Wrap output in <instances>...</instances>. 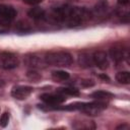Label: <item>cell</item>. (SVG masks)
Here are the masks:
<instances>
[{"label":"cell","mask_w":130,"mask_h":130,"mask_svg":"<svg viewBox=\"0 0 130 130\" xmlns=\"http://www.w3.org/2000/svg\"><path fill=\"white\" fill-rule=\"evenodd\" d=\"M44 61L47 65L64 67V66H69L72 63L73 59H72L71 54L68 52L53 51V52H49L45 55Z\"/></svg>","instance_id":"cell-1"},{"label":"cell","mask_w":130,"mask_h":130,"mask_svg":"<svg viewBox=\"0 0 130 130\" xmlns=\"http://www.w3.org/2000/svg\"><path fill=\"white\" fill-rule=\"evenodd\" d=\"M16 10L9 5L0 4V31H5L14 20Z\"/></svg>","instance_id":"cell-2"},{"label":"cell","mask_w":130,"mask_h":130,"mask_svg":"<svg viewBox=\"0 0 130 130\" xmlns=\"http://www.w3.org/2000/svg\"><path fill=\"white\" fill-rule=\"evenodd\" d=\"M107 108V103L96 100L91 103H83L80 111L88 116H98Z\"/></svg>","instance_id":"cell-3"},{"label":"cell","mask_w":130,"mask_h":130,"mask_svg":"<svg viewBox=\"0 0 130 130\" xmlns=\"http://www.w3.org/2000/svg\"><path fill=\"white\" fill-rule=\"evenodd\" d=\"M1 67L5 70H11L19 65V60L16 55L10 52H2L0 54Z\"/></svg>","instance_id":"cell-4"},{"label":"cell","mask_w":130,"mask_h":130,"mask_svg":"<svg viewBox=\"0 0 130 130\" xmlns=\"http://www.w3.org/2000/svg\"><path fill=\"white\" fill-rule=\"evenodd\" d=\"M92 62L93 64L101 70H106L109 67V59L108 55L105 51H95L92 54Z\"/></svg>","instance_id":"cell-5"},{"label":"cell","mask_w":130,"mask_h":130,"mask_svg":"<svg viewBox=\"0 0 130 130\" xmlns=\"http://www.w3.org/2000/svg\"><path fill=\"white\" fill-rule=\"evenodd\" d=\"M34 88L31 86H26V85H17L14 86L11 90V95L16 99V100H25L30 95L32 92Z\"/></svg>","instance_id":"cell-6"},{"label":"cell","mask_w":130,"mask_h":130,"mask_svg":"<svg viewBox=\"0 0 130 130\" xmlns=\"http://www.w3.org/2000/svg\"><path fill=\"white\" fill-rule=\"evenodd\" d=\"M40 99L47 105V106H58L65 102V98L59 93H43Z\"/></svg>","instance_id":"cell-7"},{"label":"cell","mask_w":130,"mask_h":130,"mask_svg":"<svg viewBox=\"0 0 130 130\" xmlns=\"http://www.w3.org/2000/svg\"><path fill=\"white\" fill-rule=\"evenodd\" d=\"M109 54H110L111 59L116 63L121 62L124 58H128V54L125 55L124 51L122 49H120V48H111Z\"/></svg>","instance_id":"cell-8"},{"label":"cell","mask_w":130,"mask_h":130,"mask_svg":"<svg viewBox=\"0 0 130 130\" xmlns=\"http://www.w3.org/2000/svg\"><path fill=\"white\" fill-rule=\"evenodd\" d=\"M28 16L35 20H42L45 18L46 16V11L43 9V8H40V7H34L31 8L30 10H28L27 12Z\"/></svg>","instance_id":"cell-9"},{"label":"cell","mask_w":130,"mask_h":130,"mask_svg":"<svg viewBox=\"0 0 130 130\" xmlns=\"http://www.w3.org/2000/svg\"><path fill=\"white\" fill-rule=\"evenodd\" d=\"M78 64L81 66V67H84V68H87V67H90L92 66L93 62H92V57L87 54V53H81L79 54L78 56Z\"/></svg>","instance_id":"cell-10"},{"label":"cell","mask_w":130,"mask_h":130,"mask_svg":"<svg viewBox=\"0 0 130 130\" xmlns=\"http://www.w3.org/2000/svg\"><path fill=\"white\" fill-rule=\"evenodd\" d=\"M25 64L32 68H39V67H42V65L46 64V63H45V61H42L39 57H37L35 55H30V56L25 57Z\"/></svg>","instance_id":"cell-11"},{"label":"cell","mask_w":130,"mask_h":130,"mask_svg":"<svg viewBox=\"0 0 130 130\" xmlns=\"http://www.w3.org/2000/svg\"><path fill=\"white\" fill-rule=\"evenodd\" d=\"M90 96L99 101H104V100H109V99L114 98V94L106 90H96V91H93L90 94Z\"/></svg>","instance_id":"cell-12"},{"label":"cell","mask_w":130,"mask_h":130,"mask_svg":"<svg viewBox=\"0 0 130 130\" xmlns=\"http://www.w3.org/2000/svg\"><path fill=\"white\" fill-rule=\"evenodd\" d=\"M70 75L67 71H63V70H57V71H53L52 72V78L55 81H65L67 79H69Z\"/></svg>","instance_id":"cell-13"},{"label":"cell","mask_w":130,"mask_h":130,"mask_svg":"<svg viewBox=\"0 0 130 130\" xmlns=\"http://www.w3.org/2000/svg\"><path fill=\"white\" fill-rule=\"evenodd\" d=\"M116 80L122 84L130 83V73L128 71H120L116 74Z\"/></svg>","instance_id":"cell-14"},{"label":"cell","mask_w":130,"mask_h":130,"mask_svg":"<svg viewBox=\"0 0 130 130\" xmlns=\"http://www.w3.org/2000/svg\"><path fill=\"white\" fill-rule=\"evenodd\" d=\"M58 91L61 93H64L67 95H73V96H77L80 93L79 90L75 87H62V88H59Z\"/></svg>","instance_id":"cell-15"},{"label":"cell","mask_w":130,"mask_h":130,"mask_svg":"<svg viewBox=\"0 0 130 130\" xmlns=\"http://www.w3.org/2000/svg\"><path fill=\"white\" fill-rule=\"evenodd\" d=\"M107 6H108L107 2H105V1L99 2V3L94 6L93 11H94L96 14H101V13H103V12H105V11L107 10Z\"/></svg>","instance_id":"cell-16"},{"label":"cell","mask_w":130,"mask_h":130,"mask_svg":"<svg viewBox=\"0 0 130 130\" xmlns=\"http://www.w3.org/2000/svg\"><path fill=\"white\" fill-rule=\"evenodd\" d=\"M9 118H10L9 113H8V112H4V113L1 115V117H0V126L3 127V128H5V127L8 125Z\"/></svg>","instance_id":"cell-17"},{"label":"cell","mask_w":130,"mask_h":130,"mask_svg":"<svg viewBox=\"0 0 130 130\" xmlns=\"http://www.w3.org/2000/svg\"><path fill=\"white\" fill-rule=\"evenodd\" d=\"M27 77H28L29 79H31V80H39L40 77H41V75H40L37 71L30 70V71L27 72Z\"/></svg>","instance_id":"cell-18"},{"label":"cell","mask_w":130,"mask_h":130,"mask_svg":"<svg viewBox=\"0 0 130 130\" xmlns=\"http://www.w3.org/2000/svg\"><path fill=\"white\" fill-rule=\"evenodd\" d=\"M22 1H23V3L30 5V6H35V5H38L43 2V0H22Z\"/></svg>","instance_id":"cell-19"},{"label":"cell","mask_w":130,"mask_h":130,"mask_svg":"<svg viewBox=\"0 0 130 130\" xmlns=\"http://www.w3.org/2000/svg\"><path fill=\"white\" fill-rule=\"evenodd\" d=\"M81 84L83 85V86H92L94 83H93V81L91 80V79H86V80H83V81H81Z\"/></svg>","instance_id":"cell-20"},{"label":"cell","mask_w":130,"mask_h":130,"mask_svg":"<svg viewBox=\"0 0 130 130\" xmlns=\"http://www.w3.org/2000/svg\"><path fill=\"white\" fill-rule=\"evenodd\" d=\"M118 4L121 6H127L129 4V0H118Z\"/></svg>","instance_id":"cell-21"},{"label":"cell","mask_w":130,"mask_h":130,"mask_svg":"<svg viewBox=\"0 0 130 130\" xmlns=\"http://www.w3.org/2000/svg\"><path fill=\"white\" fill-rule=\"evenodd\" d=\"M100 77H101V78H103L104 80H110V78H109L107 75H105V74H101V75H100Z\"/></svg>","instance_id":"cell-22"},{"label":"cell","mask_w":130,"mask_h":130,"mask_svg":"<svg viewBox=\"0 0 130 130\" xmlns=\"http://www.w3.org/2000/svg\"><path fill=\"white\" fill-rule=\"evenodd\" d=\"M128 127H129L128 125H120L117 127V129H124V128H128Z\"/></svg>","instance_id":"cell-23"}]
</instances>
